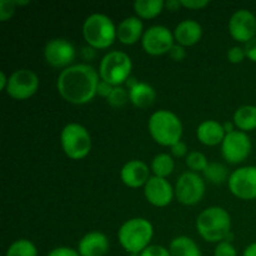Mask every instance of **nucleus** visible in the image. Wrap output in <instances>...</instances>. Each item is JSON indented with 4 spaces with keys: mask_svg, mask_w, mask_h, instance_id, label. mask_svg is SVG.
<instances>
[{
    "mask_svg": "<svg viewBox=\"0 0 256 256\" xmlns=\"http://www.w3.org/2000/svg\"><path fill=\"white\" fill-rule=\"evenodd\" d=\"M46 256H80L79 252L72 248L68 246H59L52 249Z\"/></svg>",
    "mask_w": 256,
    "mask_h": 256,
    "instance_id": "34",
    "label": "nucleus"
},
{
    "mask_svg": "<svg viewBox=\"0 0 256 256\" xmlns=\"http://www.w3.org/2000/svg\"><path fill=\"white\" fill-rule=\"evenodd\" d=\"M252 149V142L246 132L240 130L226 134L222 144V155L230 164H242L249 158Z\"/></svg>",
    "mask_w": 256,
    "mask_h": 256,
    "instance_id": "11",
    "label": "nucleus"
},
{
    "mask_svg": "<svg viewBox=\"0 0 256 256\" xmlns=\"http://www.w3.org/2000/svg\"><path fill=\"white\" fill-rule=\"evenodd\" d=\"M232 122L235 128L242 132H250L256 130V106L255 105H242L234 112Z\"/></svg>",
    "mask_w": 256,
    "mask_h": 256,
    "instance_id": "22",
    "label": "nucleus"
},
{
    "mask_svg": "<svg viewBox=\"0 0 256 256\" xmlns=\"http://www.w3.org/2000/svg\"><path fill=\"white\" fill-rule=\"evenodd\" d=\"M106 102L110 106L115 108V109H120V108L125 106V104H126L128 102H130L129 90L125 89L122 85H120V86H114V89H112V94L109 95Z\"/></svg>",
    "mask_w": 256,
    "mask_h": 256,
    "instance_id": "29",
    "label": "nucleus"
},
{
    "mask_svg": "<svg viewBox=\"0 0 256 256\" xmlns=\"http://www.w3.org/2000/svg\"><path fill=\"white\" fill-rule=\"evenodd\" d=\"M144 24L138 16H128L116 26V39L124 45H134L142 39Z\"/></svg>",
    "mask_w": 256,
    "mask_h": 256,
    "instance_id": "18",
    "label": "nucleus"
},
{
    "mask_svg": "<svg viewBox=\"0 0 256 256\" xmlns=\"http://www.w3.org/2000/svg\"><path fill=\"white\" fill-rule=\"evenodd\" d=\"M226 132L222 122L216 120H205L200 122L196 129V138L205 146H216L224 142Z\"/></svg>",
    "mask_w": 256,
    "mask_h": 256,
    "instance_id": "20",
    "label": "nucleus"
},
{
    "mask_svg": "<svg viewBox=\"0 0 256 256\" xmlns=\"http://www.w3.org/2000/svg\"><path fill=\"white\" fill-rule=\"evenodd\" d=\"M209 4L210 2L208 0H182V6L190 10H202Z\"/></svg>",
    "mask_w": 256,
    "mask_h": 256,
    "instance_id": "35",
    "label": "nucleus"
},
{
    "mask_svg": "<svg viewBox=\"0 0 256 256\" xmlns=\"http://www.w3.org/2000/svg\"><path fill=\"white\" fill-rule=\"evenodd\" d=\"M39 76L30 69H18L9 76L6 92L14 100H26L39 89Z\"/></svg>",
    "mask_w": 256,
    "mask_h": 256,
    "instance_id": "10",
    "label": "nucleus"
},
{
    "mask_svg": "<svg viewBox=\"0 0 256 256\" xmlns=\"http://www.w3.org/2000/svg\"><path fill=\"white\" fill-rule=\"evenodd\" d=\"M226 58L232 64H240V62H244V59L246 58L245 49L244 48L239 46V45L230 48L226 52Z\"/></svg>",
    "mask_w": 256,
    "mask_h": 256,
    "instance_id": "31",
    "label": "nucleus"
},
{
    "mask_svg": "<svg viewBox=\"0 0 256 256\" xmlns=\"http://www.w3.org/2000/svg\"><path fill=\"white\" fill-rule=\"evenodd\" d=\"M244 49L248 59L252 60V62H256V36L248 42L246 44H244Z\"/></svg>",
    "mask_w": 256,
    "mask_h": 256,
    "instance_id": "37",
    "label": "nucleus"
},
{
    "mask_svg": "<svg viewBox=\"0 0 256 256\" xmlns=\"http://www.w3.org/2000/svg\"><path fill=\"white\" fill-rule=\"evenodd\" d=\"M150 136L156 144L172 148L182 142V122L176 114L170 110H158L152 112L148 122Z\"/></svg>",
    "mask_w": 256,
    "mask_h": 256,
    "instance_id": "4",
    "label": "nucleus"
},
{
    "mask_svg": "<svg viewBox=\"0 0 256 256\" xmlns=\"http://www.w3.org/2000/svg\"><path fill=\"white\" fill-rule=\"evenodd\" d=\"M156 99L155 89L148 82H139L136 85L129 89V100L134 106L140 109H146L152 106Z\"/></svg>",
    "mask_w": 256,
    "mask_h": 256,
    "instance_id": "21",
    "label": "nucleus"
},
{
    "mask_svg": "<svg viewBox=\"0 0 256 256\" xmlns=\"http://www.w3.org/2000/svg\"><path fill=\"white\" fill-rule=\"evenodd\" d=\"M229 32L238 42L246 44L256 36V16L248 9H240L229 20Z\"/></svg>",
    "mask_w": 256,
    "mask_h": 256,
    "instance_id": "14",
    "label": "nucleus"
},
{
    "mask_svg": "<svg viewBox=\"0 0 256 256\" xmlns=\"http://www.w3.org/2000/svg\"><path fill=\"white\" fill-rule=\"evenodd\" d=\"M82 36L92 49H108L116 39V26L108 15H89L82 24Z\"/></svg>",
    "mask_w": 256,
    "mask_h": 256,
    "instance_id": "5",
    "label": "nucleus"
},
{
    "mask_svg": "<svg viewBox=\"0 0 256 256\" xmlns=\"http://www.w3.org/2000/svg\"><path fill=\"white\" fill-rule=\"evenodd\" d=\"M204 178L212 184H222L230 178L229 169L222 162H209L206 169L202 172Z\"/></svg>",
    "mask_w": 256,
    "mask_h": 256,
    "instance_id": "26",
    "label": "nucleus"
},
{
    "mask_svg": "<svg viewBox=\"0 0 256 256\" xmlns=\"http://www.w3.org/2000/svg\"><path fill=\"white\" fill-rule=\"evenodd\" d=\"M75 56H76V52H75L74 45L62 38L49 40L44 48L45 62L52 68L66 69L72 66Z\"/></svg>",
    "mask_w": 256,
    "mask_h": 256,
    "instance_id": "13",
    "label": "nucleus"
},
{
    "mask_svg": "<svg viewBox=\"0 0 256 256\" xmlns=\"http://www.w3.org/2000/svg\"><path fill=\"white\" fill-rule=\"evenodd\" d=\"M165 8L170 12H176L182 8V0H169V2H165Z\"/></svg>",
    "mask_w": 256,
    "mask_h": 256,
    "instance_id": "40",
    "label": "nucleus"
},
{
    "mask_svg": "<svg viewBox=\"0 0 256 256\" xmlns=\"http://www.w3.org/2000/svg\"><path fill=\"white\" fill-rule=\"evenodd\" d=\"M165 8L162 0H138L134 2V12L140 19H154Z\"/></svg>",
    "mask_w": 256,
    "mask_h": 256,
    "instance_id": "24",
    "label": "nucleus"
},
{
    "mask_svg": "<svg viewBox=\"0 0 256 256\" xmlns=\"http://www.w3.org/2000/svg\"><path fill=\"white\" fill-rule=\"evenodd\" d=\"M202 28L196 20L186 19L180 22L174 29L175 42L182 46H192L202 40Z\"/></svg>",
    "mask_w": 256,
    "mask_h": 256,
    "instance_id": "19",
    "label": "nucleus"
},
{
    "mask_svg": "<svg viewBox=\"0 0 256 256\" xmlns=\"http://www.w3.org/2000/svg\"><path fill=\"white\" fill-rule=\"evenodd\" d=\"M185 164L189 168L190 172H204L209 165L208 158L200 152H190L188 156L185 158Z\"/></svg>",
    "mask_w": 256,
    "mask_h": 256,
    "instance_id": "28",
    "label": "nucleus"
},
{
    "mask_svg": "<svg viewBox=\"0 0 256 256\" xmlns=\"http://www.w3.org/2000/svg\"><path fill=\"white\" fill-rule=\"evenodd\" d=\"M140 256H172L170 255L169 249L162 246V245H150L144 252L140 254Z\"/></svg>",
    "mask_w": 256,
    "mask_h": 256,
    "instance_id": "33",
    "label": "nucleus"
},
{
    "mask_svg": "<svg viewBox=\"0 0 256 256\" xmlns=\"http://www.w3.org/2000/svg\"><path fill=\"white\" fill-rule=\"evenodd\" d=\"M4 256H38V249L30 240L19 239L8 248Z\"/></svg>",
    "mask_w": 256,
    "mask_h": 256,
    "instance_id": "27",
    "label": "nucleus"
},
{
    "mask_svg": "<svg viewBox=\"0 0 256 256\" xmlns=\"http://www.w3.org/2000/svg\"><path fill=\"white\" fill-rule=\"evenodd\" d=\"M154 236V226L145 218L126 220L118 232V240L122 249L130 255H140Z\"/></svg>",
    "mask_w": 256,
    "mask_h": 256,
    "instance_id": "3",
    "label": "nucleus"
},
{
    "mask_svg": "<svg viewBox=\"0 0 256 256\" xmlns=\"http://www.w3.org/2000/svg\"><path fill=\"white\" fill-rule=\"evenodd\" d=\"M152 172L154 176L164 178L166 179L169 175L172 174L175 169V162L172 156L166 152H160V154L155 155L154 159L152 162Z\"/></svg>",
    "mask_w": 256,
    "mask_h": 256,
    "instance_id": "25",
    "label": "nucleus"
},
{
    "mask_svg": "<svg viewBox=\"0 0 256 256\" xmlns=\"http://www.w3.org/2000/svg\"><path fill=\"white\" fill-rule=\"evenodd\" d=\"M76 250L80 256H104L109 252V240L100 232H88L80 239Z\"/></svg>",
    "mask_w": 256,
    "mask_h": 256,
    "instance_id": "17",
    "label": "nucleus"
},
{
    "mask_svg": "<svg viewBox=\"0 0 256 256\" xmlns=\"http://www.w3.org/2000/svg\"><path fill=\"white\" fill-rule=\"evenodd\" d=\"M175 198L185 206L199 204L205 195V182L198 172H182L175 184Z\"/></svg>",
    "mask_w": 256,
    "mask_h": 256,
    "instance_id": "8",
    "label": "nucleus"
},
{
    "mask_svg": "<svg viewBox=\"0 0 256 256\" xmlns=\"http://www.w3.org/2000/svg\"><path fill=\"white\" fill-rule=\"evenodd\" d=\"M214 256H238V252L230 242H222L216 244L214 250Z\"/></svg>",
    "mask_w": 256,
    "mask_h": 256,
    "instance_id": "32",
    "label": "nucleus"
},
{
    "mask_svg": "<svg viewBox=\"0 0 256 256\" xmlns=\"http://www.w3.org/2000/svg\"><path fill=\"white\" fill-rule=\"evenodd\" d=\"M170 149H172V154L176 158L188 156V154H189V152H188V146L184 142H176V144L172 145Z\"/></svg>",
    "mask_w": 256,
    "mask_h": 256,
    "instance_id": "38",
    "label": "nucleus"
},
{
    "mask_svg": "<svg viewBox=\"0 0 256 256\" xmlns=\"http://www.w3.org/2000/svg\"><path fill=\"white\" fill-rule=\"evenodd\" d=\"M8 84H9V78L6 76V74L4 72H0V89L2 92H5L8 88Z\"/></svg>",
    "mask_w": 256,
    "mask_h": 256,
    "instance_id": "42",
    "label": "nucleus"
},
{
    "mask_svg": "<svg viewBox=\"0 0 256 256\" xmlns=\"http://www.w3.org/2000/svg\"><path fill=\"white\" fill-rule=\"evenodd\" d=\"M144 196L152 206L165 208L174 199L175 189L166 179L152 175L144 186Z\"/></svg>",
    "mask_w": 256,
    "mask_h": 256,
    "instance_id": "15",
    "label": "nucleus"
},
{
    "mask_svg": "<svg viewBox=\"0 0 256 256\" xmlns=\"http://www.w3.org/2000/svg\"><path fill=\"white\" fill-rule=\"evenodd\" d=\"M242 256H256V242H252L245 248Z\"/></svg>",
    "mask_w": 256,
    "mask_h": 256,
    "instance_id": "41",
    "label": "nucleus"
},
{
    "mask_svg": "<svg viewBox=\"0 0 256 256\" xmlns=\"http://www.w3.org/2000/svg\"><path fill=\"white\" fill-rule=\"evenodd\" d=\"M196 232L205 242H219L230 238L232 216L222 206H210L202 210L196 218Z\"/></svg>",
    "mask_w": 256,
    "mask_h": 256,
    "instance_id": "2",
    "label": "nucleus"
},
{
    "mask_svg": "<svg viewBox=\"0 0 256 256\" xmlns=\"http://www.w3.org/2000/svg\"><path fill=\"white\" fill-rule=\"evenodd\" d=\"M222 126H224V130L226 134H230V132H235V124L234 122H226L222 124Z\"/></svg>",
    "mask_w": 256,
    "mask_h": 256,
    "instance_id": "43",
    "label": "nucleus"
},
{
    "mask_svg": "<svg viewBox=\"0 0 256 256\" xmlns=\"http://www.w3.org/2000/svg\"><path fill=\"white\" fill-rule=\"evenodd\" d=\"M15 10H16L15 0H2L0 2V20L2 22H8L15 14Z\"/></svg>",
    "mask_w": 256,
    "mask_h": 256,
    "instance_id": "30",
    "label": "nucleus"
},
{
    "mask_svg": "<svg viewBox=\"0 0 256 256\" xmlns=\"http://www.w3.org/2000/svg\"><path fill=\"white\" fill-rule=\"evenodd\" d=\"M112 89H114V86L110 84H108L106 82H102V80H100L99 82V85H98V95H100V96L105 98V99H108L109 98V95L112 94Z\"/></svg>",
    "mask_w": 256,
    "mask_h": 256,
    "instance_id": "39",
    "label": "nucleus"
},
{
    "mask_svg": "<svg viewBox=\"0 0 256 256\" xmlns=\"http://www.w3.org/2000/svg\"><path fill=\"white\" fill-rule=\"evenodd\" d=\"M169 252L172 256H202L199 245L189 236L180 235L170 242Z\"/></svg>",
    "mask_w": 256,
    "mask_h": 256,
    "instance_id": "23",
    "label": "nucleus"
},
{
    "mask_svg": "<svg viewBox=\"0 0 256 256\" xmlns=\"http://www.w3.org/2000/svg\"><path fill=\"white\" fill-rule=\"evenodd\" d=\"M169 56L172 58L174 62H182V60L185 59V56H186V50H185L184 46H182V45L175 42V45L169 52Z\"/></svg>",
    "mask_w": 256,
    "mask_h": 256,
    "instance_id": "36",
    "label": "nucleus"
},
{
    "mask_svg": "<svg viewBox=\"0 0 256 256\" xmlns=\"http://www.w3.org/2000/svg\"><path fill=\"white\" fill-rule=\"evenodd\" d=\"M120 179L125 186L138 189L145 186L150 179V169L142 160H130L120 170Z\"/></svg>",
    "mask_w": 256,
    "mask_h": 256,
    "instance_id": "16",
    "label": "nucleus"
},
{
    "mask_svg": "<svg viewBox=\"0 0 256 256\" xmlns=\"http://www.w3.org/2000/svg\"><path fill=\"white\" fill-rule=\"evenodd\" d=\"M60 144L65 155L72 160H82L92 150V136L85 126L78 122H70L60 132Z\"/></svg>",
    "mask_w": 256,
    "mask_h": 256,
    "instance_id": "7",
    "label": "nucleus"
},
{
    "mask_svg": "<svg viewBox=\"0 0 256 256\" xmlns=\"http://www.w3.org/2000/svg\"><path fill=\"white\" fill-rule=\"evenodd\" d=\"M142 45L144 52L152 56L169 54L172 48L175 45L174 32L162 25H152L145 30Z\"/></svg>",
    "mask_w": 256,
    "mask_h": 256,
    "instance_id": "9",
    "label": "nucleus"
},
{
    "mask_svg": "<svg viewBox=\"0 0 256 256\" xmlns=\"http://www.w3.org/2000/svg\"><path fill=\"white\" fill-rule=\"evenodd\" d=\"M132 58L124 52L114 50L105 55L99 65V76L112 86H120L132 76Z\"/></svg>",
    "mask_w": 256,
    "mask_h": 256,
    "instance_id": "6",
    "label": "nucleus"
},
{
    "mask_svg": "<svg viewBox=\"0 0 256 256\" xmlns=\"http://www.w3.org/2000/svg\"><path fill=\"white\" fill-rule=\"evenodd\" d=\"M99 72L88 64H75L59 74L56 89L65 102L74 105H84L98 95Z\"/></svg>",
    "mask_w": 256,
    "mask_h": 256,
    "instance_id": "1",
    "label": "nucleus"
},
{
    "mask_svg": "<svg viewBox=\"0 0 256 256\" xmlns=\"http://www.w3.org/2000/svg\"><path fill=\"white\" fill-rule=\"evenodd\" d=\"M230 192L240 200L256 199V166H242L234 170L228 180Z\"/></svg>",
    "mask_w": 256,
    "mask_h": 256,
    "instance_id": "12",
    "label": "nucleus"
}]
</instances>
